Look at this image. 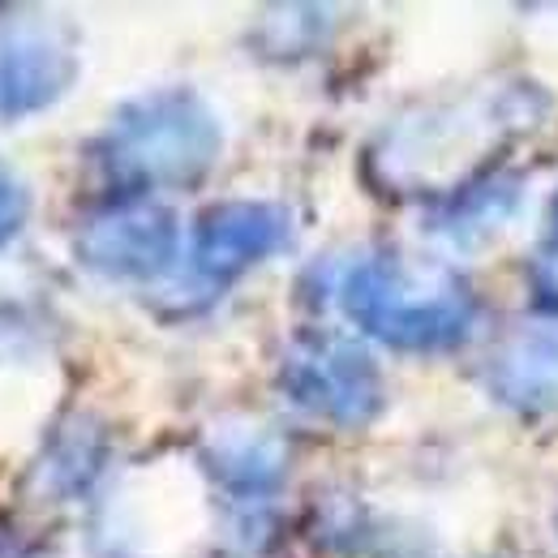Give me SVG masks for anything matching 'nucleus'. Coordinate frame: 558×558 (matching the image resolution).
<instances>
[{"mask_svg":"<svg viewBox=\"0 0 558 558\" xmlns=\"http://www.w3.org/2000/svg\"><path fill=\"white\" fill-rule=\"evenodd\" d=\"M331 292L361 336L400 352L456 349L477 323V296L456 271L413 263L387 245L336 267Z\"/></svg>","mask_w":558,"mask_h":558,"instance_id":"obj_1","label":"nucleus"},{"mask_svg":"<svg viewBox=\"0 0 558 558\" xmlns=\"http://www.w3.org/2000/svg\"><path fill=\"white\" fill-rule=\"evenodd\" d=\"M219 146L223 130L207 99L190 86H159L125 99L90 155L117 198H155L159 190L198 185Z\"/></svg>","mask_w":558,"mask_h":558,"instance_id":"obj_2","label":"nucleus"},{"mask_svg":"<svg viewBox=\"0 0 558 558\" xmlns=\"http://www.w3.org/2000/svg\"><path fill=\"white\" fill-rule=\"evenodd\" d=\"M279 391L310 417L361 429L383 413V374L344 331H301L279 361Z\"/></svg>","mask_w":558,"mask_h":558,"instance_id":"obj_3","label":"nucleus"},{"mask_svg":"<svg viewBox=\"0 0 558 558\" xmlns=\"http://www.w3.org/2000/svg\"><path fill=\"white\" fill-rule=\"evenodd\" d=\"M77 77V31L44 9H0V121H22Z\"/></svg>","mask_w":558,"mask_h":558,"instance_id":"obj_4","label":"nucleus"},{"mask_svg":"<svg viewBox=\"0 0 558 558\" xmlns=\"http://www.w3.org/2000/svg\"><path fill=\"white\" fill-rule=\"evenodd\" d=\"M73 254L104 279H159L181 254V223L159 198H112L82 223Z\"/></svg>","mask_w":558,"mask_h":558,"instance_id":"obj_5","label":"nucleus"},{"mask_svg":"<svg viewBox=\"0 0 558 558\" xmlns=\"http://www.w3.org/2000/svg\"><path fill=\"white\" fill-rule=\"evenodd\" d=\"M292 241V215L263 198H228L198 215L190 236V283L219 292L232 279L276 258Z\"/></svg>","mask_w":558,"mask_h":558,"instance_id":"obj_6","label":"nucleus"},{"mask_svg":"<svg viewBox=\"0 0 558 558\" xmlns=\"http://www.w3.org/2000/svg\"><path fill=\"white\" fill-rule=\"evenodd\" d=\"M482 383L507 413L529 421L558 417V323L515 327L489 349Z\"/></svg>","mask_w":558,"mask_h":558,"instance_id":"obj_7","label":"nucleus"},{"mask_svg":"<svg viewBox=\"0 0 558 558\" xmlns=\"http://www.w3.org/2000/svg\"><path fill=\"white\" fill-rule=\"evenodd\" d=\"M520 198H524L520 172H511V168H486L469 185L442 194L434 232L442 241H451L456 250H477L482 241H489L515 215Z\"/></svg>","mask_w":558,"mask_h":558,"instance_id":"obj_8","label":"nucleus"},{"mask_svg":"<svg viewBox=\"0 0 558 558\" xmlns=\"http://www.w3.org/2000/svg\"><path fill=\"white\" fill-rule=\"evenodd\" d=\"M283 442L267 429H241V434H219L207 447V469L219 486L241 502H263L283 482Z\"/></svg>","mask_w":558,"mask_h":558,"instance_id":"obj_9","label":"nucleus"},{"mask_svg":"<svg viewBox=\"0 0 558 558\" xmlns=\"http://www.w3.org/2000/svg\"><path fill=\"white\" fill-rule=\"evenodd\" d=\"M104 434L90 429L86 417H73L57 438H52V451L44 456V464L35 469V477L44 482V494H82L99 477L104 469Z\"/></svg>","mask_w":558,"mask_h":558,"instance_id":"obj_10","label":"nucleus"},{"mask_svg":"<svg viewBox=\"0 0 558 558\" xmlns=\"http://www.w3.org/2000/svg\"><path fill=\"white\" fill-rule=\"evenodd\" d=\"M276 13L283 22L263 13V26H258V39L276 61H296V57L314 52L331 31V22H327L331 9H318V4H279Z\"/></svg>","mask_w":558,"mask_h":558,"instance_id":"obj_11","label":"nucleus"},{"mask_svg":"<svg viewBox=\"0 0 558 558\" xmlns=\"http://www.w3.org/2000/svg\"><path fill=\"white\" fill-rule=\"evenodd\" d=\"M529 292H533V305L542 314L558 318V194L546 215V236L533 254V267H529Z\"/></svg>","mask_w":558,"mask_h":558,"instance_id":"obj_12","label":"nucleus"},{"mask_svg":"<svg viewBox=\"0 0 558 558\" xmlns=\"http://www.w3.org/2000/svg\"><path fill=\"white\" fill-rule=\"evenodd\" d=\"M26 215H31V190H26V181L0 159V250L26 228Z\"/></svg>","mask_w":558,"mask_h":558,"instance_id":"obj_13","label":"nucleus"}]
</instances>
